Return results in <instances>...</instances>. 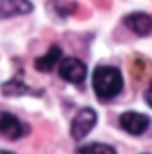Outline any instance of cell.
Wrapping results in <instances>:
<instances>
[{"mask_svg":"<svg viewBox=\"0 0 152 154\" xmlns=\"http://www.w3.org/2000/svg\"><path fill=\"white\" fill-rule=\"evenodd\" d=\"M59 59H61V47L52 45L45 56H41L34 61V66L38 72H50V70H54V66H57Z\"/></svg>","mask_w":152,"mask_h":154,"instance_id":"ba28073f","label":"cell"},{"mask_svg":"<svg viewBox=\"0 0 152 154\" xmlns=\"http://www.w3.org/2000/svg\"><path fill=\"white\" fill-rule=\"evenodd\" d=\"M31 11H32V4L29 0H0V18L20 16Z\"/></svg>","mask_w":152,"mask_h":154,"instance_id":"52a82bcc","label":"cell"},{"mask_svg":"<svg viewBox=\"0 0 152 154\" xmlns=\"http://www.w3.org/2000/svg\"><path fill=\"white\" fill-rule=\"evenodd\" d=\"M59 75L63 77L66 82L81 84L86 79V75H88V68L77 57H65L59 63Z\"/></svg>","mask_w":152,"mask_h":154,"instance_id":"3957f363","label":"cell"},{"mask_svg":"<svg viewBox=\"0 0 152 154\" xmlns=\"http://www.w3.org/2000/svg\"><path fill=\"white\" fill-rule=\"evenodd\" d=\"M123 22L138 36H149L152 32V16L147 13H131L123 18Z\"/></svg>","mask_w":152,"mask_h":154,"instance_id":"5b68a950","label":"cell"},{"mask_svg":"<svg viewBox=\"0 0 152 154\" xmlns=\"http://www.w3.org/2000/svg\"><path fill=\"white\" fill-rule=\"evenodd\" d=\"M120 127L129 133V134H134V136H140L143 134L149 125H150V118L143 113H138V111H125L120 115Z\"/></svg>","mask_w":152,"mask_h":154,"instance_id":"277c9868","label":"cell"},{"mask_svg":"<svg viewBox=\"0 0 152 154\" xmlns=\"http://www.w3.org/2000/svg\"><path fill=\"white\" fill-rule=\"evenodd\" d=\"M0 154H14V152H11V151H4V149H0Z\"/></svg>","mask_w":152,"mask_h":154,"instance_id":"7c38bea8","label":"cell"},{"mask_svg":"<svg viewBox=\"0 0 152 154\" xmlns=\"http://www.w3.org/2000/svg\"><path fill=\"white\" fill-rule=\"evenodd\" d=\"M97 124V113L95 109L91 108H82L77 111V115L72 120V125H70V134L74 140H82Z\"/></svg>","mask_w":152,"mask_h":154,"instance_id":"7a4b0ae2","label":"cell"},{"mask_svg":"<svg viewBox=\"0 0 152 154\" xmlns=\"http://www.w3.org/2000/svg\"><path fill=\"white\" fill-rule=\"evenodd\" d=\"M145 100H147V104L152 108V82H150V86L147 88V91H145Z\"/></svg>","mask_w":152,"mask_h":154,"instance_id":"8fae6325","label":"cell"},{"mask_svg":"<svg viewBox=\"0 0 152 154\" xmlns=\"http://www.w3.org/2000/svg\"><path fill=\"white\" fill-rule=\"evenodd\" d=\"M75 154H116V151L111 145H108V143L95 142V143H88V145L79 147L75 151Z\"/></svg>","mask_w":152,"mask_h":154,"instance_id":"30bf717a","label":"cell"},{"mask_svg":"<svg viewBox=\"0 0 152 154\" xmlns=\"http://www.w3.org/2000/svg\"><path fill=\"white\" fill-rule=\"evenodd\" d=\"M29 91H31V88L25 86L20 79H11V81L2 84V93L5 97H20V95L29 93Z\"/></svg>","mask_w":152,"mask_h":154,"instance_id":"9c48e42d","label":"cell"},{"mask_svg":"<svg viewBox=\"0 0 152 154\" xmlns=\"http://www.w3.org/2000/svg\"><path fill=\"white\" fill-rule=\"evenodd\" d=\"M91 84L95 95L100 100H111L122 91L123 77L122 72L114 66H97L91 77Z\"/></svg>","mask_w":152,"mask_h":154,"instance_id":"6da1fadb","label":"cell"},{"mask_svg":"<svg viewBox=\"0 0 152 154\" xmlns=\"http://www.w3.org/2000/svg\"><path fill=\"white\" fill-rule=\"evenodd\" d=\"M25 133L23 124L11 113H2L0 115V134L5 136L7 140H18Z\"/></svg>","mask_w":152,"mask_h":154,"instance_id":"8992f818","label":"cell"}]
</instances>
